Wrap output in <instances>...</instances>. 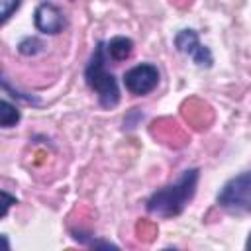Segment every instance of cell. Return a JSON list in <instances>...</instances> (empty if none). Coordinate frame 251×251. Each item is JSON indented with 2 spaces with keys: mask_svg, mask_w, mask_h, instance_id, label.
<instances>
[{
  "mask_svg": "<svg viewBox=\"0 0 251 251\" xmlns=\"http://www.w3.org/2000/svg\"><path fill=\"white\" fill-rule=\"evenodd\" d=\"M200 180V169L190 167L184 169L175 182H169L161 188H157L145 202V210L151 216L169 220L176 218L184 212V208L192 202L196 188Z\"/></svg>",
  "mask_w": 251,
  "mask_h": 251,
  "instance_id": "6da1fadb",
  "label": "cell"
},
{
  "mask_svg": "<svg viewBox=\"0 0 251 251\" xmlns=\"http://www.w3.org/2000/svg\"><path fill=\"white\" fill-rule=\"evenodd\" d=\"M84 82L96 94L100 108L114 110L120 104V84L112 71H108V53L106 41H98L86 67H84Z\"/></svg>",
  "mask_w": 251,
  "mask_h": 251,
  "instance_id": "7a4b0ae2",
  "label": "cell"
},
{
  "mask_svg": "<svg viewBox=\"0 0 251 251\" xmlns=\"http://www.w3.org/2000/svg\"><path fill=\"white\" fill-rule=\"evenodd\" d=\"M216 206L231 216L251 214V169L224 182L216 194Z\"/></svg>",
  "mask_w": 251,
  "mask_h": 251,
  "instance_id": "3957f363",
  "label": "cell"
},
{
  "mask_svg": "<svg viewBox=\"0 0 251 251\" xmlns=\"http://www.w3.org/2000/svg\"><path fill=\"white\" fill-rule=\"evenodd\" d=\"M161 80V73L153 63H139L124 73V86L133 96L151 94Z\"/></svg>",
  "mask_w": 251,
  "mask_h": 251,
  "instance_id": "277c9868",
  "label": "cell"
},
{
  "mask_svg": "<svg viewBox=\"0 0 251 251\" xmlns=\"http://www.w3.org/2000/svg\"><path fill=\"white\" fill-rule=\"evenodd\" d=\"M173 43H175V49H176L178 53H182V55H188L194 65L206 67V69H210V67L214 65V55H212V51H210L206 45L200 43V37H198V33H196L194 29L184 27V29L176 31Z\"/></svg>",
  "mask_w": 251,
  "mask_h": 251,
  "instance_id": "5b68a950",
  "label": "cell"
},
{
  "mask_svg": "<svg viewBox=\"0 0 251 251\" xmlns=\"http://www.w3.org/2000/svg\"><path fill=\"white\" fill-rule=\"evenodd\" d=\"M33 25L43 35H57L67 29L69 22L65 12L53 2H41L33 12Z\"/></svg>",
  "mask_w": 251,
  "mask_h": 251,
  "instance_id": "8992f818",
  "label": "cell"
},
{
  "mask_svg": "<svg viewBox=\"0 0 251 251\" xmlns=\"http://www.w3.org/2000/svg\"><path fill=\"white\" fill-rule=\"evenodd\" d=\"M106 53H108L110 61L122 63V61L131 57V53H133V39H129L126 35H116L110 41H106Z\"/></svg>",
  "mask_w": 251,
  "mask_h": 251,
  "instance_id": "52a82bcc",
  "label": "cell"
},
{
  "mask_svg": "<svg viewBox=\"0 0 251 251\" xmlns=\"http://www.w3.org/2000/svg\"><path fill=\"white\" fill-rule=\"evenodd\" d=\"M20 118H22V114H20L18 106H14L10 100L2 98V102H0V126L4 129H10L20 122Z\"/></svg>",
  "mask_w": 251,
  "mask_h": 251,
  "instance_id": "ba28073f",
  "label": "cell"
},
{
  "mask_svg": "<svg viewBox=\"0 0 251 251\" xmlns=\"http://www.w3.org/2000/svg\"><path fill=\"white\" fill-rule=\"evenodd\" d=\"M18 51H20L22 55H25V57H35V55H39V53L45 51V43H43L39 37L29 35V37H24V39L18 43Z\"/></svg>",
  "mask_w": 251,
  "mask_h": 251,
  "instance_id": "9c48e42d",
  "label": "cell"
},
{
  "mask_svg": "<svg viewBox=\"0 0 251 251\" xmlns=\"http://www.w3.org/2000/svg\"><path fill=\"white\" fill-rule=\"evenodd\" d=\"M71 233H73V239H76L78 243H82V245H86V247H104V249H118V245H116V243H112V241H104V239H96V237H92L90 233H84L82 229H73Z\"/></svg>",
  "mask_w": 251,
  "mask_h": 251,
  "instance_id": "30bf717a",
  "label": "cell"
},
{
  "mask_svg": "<svg viewBox=\"0 0 251 251\" xmlns=\"http://www.w3.org/2000/svg\"><path fill=\"white\" fill-rule=\"evenodd\" d=\"M22 6V0H0V20L2 24H6L14 12H18V8Z\"/></svg>",
  "mask_w": 251,
  "mask_h": 251,
  "instance_id": "8fae6325",
  "label": "cell"
},
{
  "mask_svg": "<svg viewBox=\"0 0 251 251\" xmlns=\"http://www.w3.org/2000/svg\"><path fill=\"white\" fill-rule=\"evenodd\" d=\"M245 249H247V251H251V231H249V235H247V241H245Z\"/></svg>",
  "mask_w": 251,
  "mask_h": 251,
  "instance_id": "7c38bea8",
  "label": "cell"
}]
</instances>
